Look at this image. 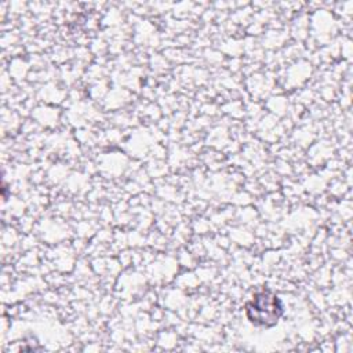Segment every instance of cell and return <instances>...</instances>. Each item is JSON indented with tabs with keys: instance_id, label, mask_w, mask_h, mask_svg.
Instances as JSON below:
<instances>
[{
	"instance_id": "cell-1",
	"label": "cell",
	"mask_w": 353,
	"mask_h": 353,
	"mask_svg": "<svg viewBox=\"0 0 353 353\" xmlns=\"http://www.w3.org/2000/svg\"><path fill=\"white\" fill-rule=\"evenodd\" d=\"M283 314V305L279 296L270 290H262L245 305V316L254 325L272 327Z\"/></svg>"
}]
</instances>
